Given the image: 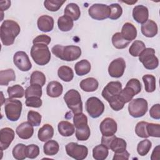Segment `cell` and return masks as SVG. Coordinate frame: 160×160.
<instances>
[{
  "label": "cell",
  "instance_id": "obj_3",
  "mask_svg": "<svg viewBox=\"0 0 160 160\" xmlns=\"http://www.w3.org/2000/svg\"><path fill=\"white\" fill-rule=\"evenodd\" d=\"M31 56L36 64L39 66L47 64L51 59V52L48 45L34 44L31 49Z\"/></svg>",
  "mask_w": 160,
  "mask_h": 160
},
{
  "label": "cell",
  "instance_id": "obj_12",
  "mask_svg": "<svg viewBox=\"0 0 160 160\" xmlns=\"http://www.w3.org/2000/svg\"><path fill=\"white\" fill-rule=\"evenodd\" d=\"M121 90L122 84L119 81H111L104 88L101 94L108 102L111 98L119 95Z\"/></svg>",
  "mask_w": 160,
  "mask_h": 160
},
{
  "label": "cell",
  "instance_id": "obj_47",
  "mask_svg": "<svg viewBox=\"0 0 160 160\" xmlns=\"http://www.w3.org/2000/svg\"><path fill=\"white\" fill-rule=\"evenodd\" d=\"M146 129L149 136L154 138L160 137V125L156 123H148L146 126Z\"/></svg>",
  "mask_w": 160,
  "mask_h": 160
},
{
  "label": "cell",
  "instance_id": "obj_55",
  "mask_svg": "<svg viewBox=\"0 0 160 160\" xmlns=\"http://www.w3.org/2000/svg\"><path fill=\"white\" fill-rule=\"evenodd\" d=\"M115 135L113 136H102L101 138V144H103L104 146H105L106 147H107L108 148V149H109V146H110V144L112 141V140L113 139V138L115 137Z\"/></svg>",
  "mask_w": 160,
  "mask_h": 160
},
{
  "label": "cell",
  "instance_id": "obj_33",
  "mask_svg": "<svg viewBox=\"0 0 160 160\" xmlns=\"http://www.w3.org/2000/svg\"><path fill=\"white\" fill-rule=\"evenodd\" d=\"M109 154L108 148L101 144L95 146L92 149V156L96 160H104Z\"/></svg>",
  "mask_w": 160,
  "mask_h": 160
},
{
  "label": "cell",
  "instance_id": "obj_39",
  "mask_svg": "<svg viewBox=\"0 0 160 160\" xmlns=\"http://www.w3.org/2000/svg\"><path fill=\"white\" fill-rule=\"evenodd\" d=\"M135 95H136L135 91L130 86L126 85V87L121 90L119 97L122 101L126 104L130 102Z\"/></svg>",
  "mask_w": 160,
  "mask_h": 160
},
{
  "label": "cell",
  "instance_id": "obj_4",
  "mask_svg": "<svg viewBox=\"0 0 160 160\" xmlns=\"http://www.w3.org/2000/svg\"><path fill=\"white\" fill-rule=\"evenodd\" d=\"M64 100L67 106L72 112L78 114L82 112V102L80 93L76 89H70L64 96Z\"/></svg>",
  "mask_w": 160,
  "mask_h": 160
},
{
  "label": "cell",
  "instance_id": "obj_1",
  "mask_svg": "<svg viewBox=\"0 0 160 160\" xmlns=\"http://www.w3.org/2000/svg\"><path fill=\"white\" fill-rule=\"evenodd\" d=\"M20 31L21 28L18 22L11 19L5 20L0 28V37L2 44L6 46L12 45Z\"/></svg>",
  "mask_w": 160,
  "mask_h": 160
},
{
  "label": "cell",
  "instance_id": "obj_9",
  "mask_svg": "<svg viewBox=\"0 0 160 160\" xmlns=\"http://www.w3.org/2000/svg\"><path fill=\"white\" fill-rule=\"evenodd\" d=\"M86 109L92 118H99L104 111V103L96 97H90L86 102Z\"/></svg>",
  "mask_w": 160,
  "mask_h": 160
},
{
  "label": "cell",
  "instance_id": "obj_46",
  "mask_svg": "<svg viewBox=\"0 0 160 160\" xmlns=\"http://www.w3.org/2000/svg\"><path fill=\"white\" fill-rule=\"evenodd\" d=\"M42 116L37 111H29L28 113V121H29L33 126H38L41 122Z\"/></svg>",
  "mask_w": 160,
  "mask_h": 160
},
{
  "label": "cell",
  "instance_id": "obj_24",
  "mask_svg": "<svg viewBox=\"0 0 160 160\" xmlns=\"http://www.w3.org/2000/svg\"><path fill=\"white\" fill-rule=\"evenodd\" d=\"M58 129L59 134L64 137L72 136L75 131L74 126L67 121H62L58 123Z\"/></svg>",
  "mask_w": 160,
  "mask_h": 160
},
{
  "label": "cell",
  "instance_id": "obj_10",
  "mask_svg": "<svg viewBox=\"0 0 160 160\" xmlns=\"http://www.w3.org/2000/svg\"><path fill=\"white\" fill-rule=\"evenodd\" d=\"M90 17L95 20H104L109 16V6L104 4H94L88 10Z\"/></svg>",
  "mask_w": 160,
  "mask_h": 160
},
{
  "label": "cell",
  "instance_id": "obj_43",
  "mask_svg": "<svg viewBox=\"0 0 160 160\" xmlns=\"http://www.w3.org/2000/svg\"><path fill=\"white\" fill-rule=\"evenodd\" d=\"M109 18L112 20H116L119 18L122 14V7L118 3H113L109 6Z\"/></svg>",
  "mask_w": 160,
  "mask_h": 160
},
{
  "label": "cell",
  "instance_id": "obj_44",
  "mask_svg": "<svg viewBox=\"0 0 160 160\" xmlns=\"http://www.w3.org/2000/svg\"><path fill=\"white\" fill-rule=\"evenodd\" d=\"M65 2L66 1L61 0H46L44 2V6L47 10L55 12L59 10Z\"/></svg>",
  "mask_w": 160,
  "mask_h": 160
},
{
  "label": "cell",
  "instance_id": "obj_2",
  "mask_svg": "<svg viewBox=\"0 0 160 160\" xmlns=\"http://www.w3.org/2000/svg\"><path fill=\"white\" fill-rule=\"evenodd\" d=\"M51 51L57 58L66 61H75L81 55V48L74 45L62 46L57 44L52 48Z\"/></svg>",
  "mask_w": 160,
  "mask_h": 160
},
{
  "label": "cell",
  "instance_id": "obj_17",
  "mask_svg": "<svg viewBox=\"0 0 160 160\" xmlns=\"http://www.w3.org/2000/svg\"><path fill=\"white\" fill-rule=\"evenodd\" d=\"M132 17L138 23L143 24L148 20V9L143 5H137L132 10Z\"/></svg>",
  "mask_w": 160,
  "mask_h": 160
},
{
  "label": "cell",
  "instance_id": "obj_48",
  "mask_svg": "<svg viewBox=\"0 0 160 160\" xmlns=\"http://www.w3.org/2000/svg\"><path fill=\"white\" fill-rule=\"evenodd\" d=\"M108 102L110 107L115 111H120L124 108V103L121 99L119 95L111 98L108 101Z\"/></svg>",
  "mask_w": 160,
  "mask_h": 160
},
{
  "label": "cell",
  "instance_id": "obj_34",
  "mask_svg": "<svg viewBox=\"0 0 160 160\" xmlns=\"http://www.w3.org/2000/svg\"><path fill=\"white\" fill-rule=\"evenodd\" d=\"M7 92L9 98H21L25 96V91L24 88L19 84H16L12 86L8 87Z\"/></svg>",
  "mask_w": 160,
  "mask_h": 160
},
{
  "label": "cell",
  "instance_id": "obj_32",
  "mask_svg": "<svg viewBox=\"0 0 160 160\" xmlns=\"http://www.w3.org/2000/svg\"><path fill=\"white\" fill-rule=\"evenodd\" d=\"M59 150V145L55 140L48 141L43 146L44 153L47 156H54L56 154Z\"/></svg>",
  "mask_w": 160,
  "mask_h": 160
},
{
  "label": "cell",
  "instance_id": "obj_51",
  "mask_svg": "<svg viewBox=\"0 0 160 160\" xmlns=\"http://www.w3.org/2000/svg\"><path fill=\"white\" fill-rule=\"evenodd\" d=\"M126 85L132 88L136 92V94H139L141 91V84L140 81L136 78H132L128 81L126 83Z\"/></svg>",
  "mask_w": 160,
  "mask_h": 160
},
{
  "label": "cell",
  "instance_id": "obj_27",
  "mask_svg": "<svg viewBox=\"0 0 160 160\" xmlns=\"http://www.w3.org/2000/svg\"><path fill=\"white\" fill-rule=\"evenodd\" d=\"M91 69V63L86 59H82L77 62L74 66L76 74L79 76L88 74L90 72Z\"/></svg>",
  "mask_w": 160,
  "mask_h": 160
},
{
  "label": "cell",
  "instance_id": "obj_22",
  "mask_svg": "<svg viewBox=\"0 0 160 160\" xmlns=\"http://www.w3.org/2000/svg\"><path fill=\"white\" fill-rule=\"evenodd\" d=\"M54 135V128L49 124H44L38 131V139L42 142H46L50 140Z\"/></svg>",
  "mask_w": 160,
  "mask_h": 160
},
{
  "label": "cell",
  "instance_id": "obj_31",
  "mask_svg": "<svg viewBox=\"0 0 160 160\" xmlns=\"http://www.w3.org/2000/svg\"><path fill=\"white\" fill-rule=\"evenodd\" d=\"M58 77L64 82H69L74 78L72 69L67 66H62L58 70Z\"/></svg>",
  "mask_w": 160,
  "mask_h": 160
},
{
  "label": "cell",
  "instance_id": "obj_11",
  "mask_svg": "<svg viewBox=\"0 0 160 160\" xmlns=\"http://www.w3.org/2000/svg\"><path fill=\"white\" fill-rule=\"evenodd\" d=\"M13 62L22 71H28L32 68L31 62L28 54L24 51H18L13 56Z\"/></svg>",
  "mask_w": 160,
  "mask_h": 160
},
{
  "label": "cell",
  "instance_id": "obj_58",
  "mask_svg": "<svg viewBox=\"0 0 160 160\" xmlns=\"http://www.w3.org/2000/svg\"><path fill=\"white\" fill-rule=\"evenodd\" d=\"M122 2H124V3H126V4H133L136 2H137V1H122Z\"/></svg>",
  "mask_w": 160,
  "mask_h": 160
},
{
  "label": "cell",
  "instance_id": "obj_49",
  "mask_svg": "<svg viewBox=\"0 0 160 160\" xmlns=\"http://www.w3.org/2000/svg\"><path fill=\"white\" fill-rule=\"evenodd\" d=\"M39 154V148L36 144H29L26 146V157L34 159Z\"/></svg>",
  "mask_w": 160,
  "mask_h": 160
},
{
  "label": "cell",
  "instance_id": "obj_23",
  "mask_svg": "<svg viewBox=\"0 0 160 160\" xmlns=\"http://www.w3.org/2000/svg\"><path fill=\"white\" fill-rule=\"evenodd\" d=\"M79 86L84 91L94 92L98 88L99 82L94 78H88L80 82Z\"/></svg>",
  "mask_w": 160,
  "mask_h": 160
},
{
  "label": "cell",
  "instance_id": "obj_18",
  "mask_svg": "<svg viewBox=\"0 0 160 160\" xmlns=\"http://www.w3.org/2000/svg\"><path fill=\"white\" fill-rule=\"evenodd\" d=\"M54 23L53 18L48 15L41 16L37 21L38 29L44 32L51 31L54 28Z\"/></svg>",
  "mask_w": 160,
  "mask_h": 160
},
{
  "label": "cell",
  "instance_id": "obj_28",
  "mask_svg": "<svg viewBox=\"0 0 160 160\" xmlns=\"http://www.w3.org/2000/svg\"><path fill=\"white\" fill-rule=\"evenodd\" d=\"M15 80L16 74L12 69H8L0 71L1 86H8L10 81H14Z\"/></svg>",
  "mask_w": 160,
  "mask_h": 160
},
{
  "label": "cell",
  "instance_id": "obj_21",
  "mask_svg": "<svg viewBox=\"0 0 160 160\" xmlns=\"http://www.w3.org/2000/svg\"><path fill=\"white\" fill-rule=\"evenodd\" d=\"M63 91L62 85L58 81H52L48 83L46 88V93L51 98L59 97Z\"/></svg>",
  "mask_w": 160,
  "mask_h": 160
},
{
  "label": "cell",
  "instance_id": "obj_19",
  "mask_svg": "<svg viewBox=\"0 0 160 160\" xmlns=\"http://www.w3.org/2000/svg\"><path fill=\"white\" fill-rule=\"evenodd\" d=\"M141 29L142 34L148 38L154 37L158 31L157 24L151 19H148L146 22L142 24Z\"/></svg>",
  "mask_w": 160,
  "mask_h": 160
},
{
  "label": "cell",
  "instance_id": "obj_56",
  "mask_svg": "<svg viewBox=\"0 0 160 160\" xmlns=\"http://www.w3.org/2000/svg\"><path fill=\"white\" fill-rule=\"evenodd\" d=\"M159 148H160V146H159V145H158L153 149V151H152L151 156V160H156V159H159V154H160Z\"/></svg>",
  "mask_w": 160,
  "mask_h": 160
},
{
  "label": "cell",
  "instance_id": "obj_50",
  "mask_svg": "<svg viewBox=\"0 0 160 160\" xmlns=\"http://www.w3.org/2000/svg\"><path fill=\"white\" fill-rule=\"evenodd\" d=\"M26 105L28 107H32L38 108L42 106V102L41 98L32 96L26 98Z\"/></svg>",
  "mask_w": 160,
  "mask_h": 160
},
{
  "label": "cell",
  "instance_id": "obj_26",
  "mask_svg": "<svg viewBox=\"0 0 160 160\" xmlns=\"http://www.w3.org/2000/svg\"><path fill=\"white\" fill-rule=\"evenodd\" d=\"M76 128V137L79 141H86L89 139L91 131L88 123L78 125Z\"/></svg>",
  "mask_w": 160,
  "mask_h": 160
},
{
  "label": "cell",
  "instance_id": "obj_20",
  "mask_svg": "<svg viewBox=\"0 0 160 160\" xmlns=\"http://www.w3.org/2000/svg\"><path fill=\"white\" fill-rule=\"evenodd\" d=\"M121 34L124 39L131 42L136 39L137 29L132 23L126 22L122 27Z\"/></svg>",
  "mask_w": 160,
  "mask_h": 160
},
{
  "label": "cell",
  "instance_id": "obj_57",
  "mask_svg": "<svg viewBox=\"0 0 160 160\" xmlns=\"http://www.w3.org/2000/svg\"><path fill=\"white\" fill-rule=\"evenodd\" d=\"M0 6H1V12H2L3 11H6L11 6V1H8V0L1 1H0Z\"/></svg>",
  "mask_w": 160,
  "mask_h": 160
},
{
  "label": "cell",
  "instance_id": "obj_35",
  "mask_svg": "<svg viewBox=\"0 0 160 160\" xmlns=\"http://www.w3.org/2000/svg\"><path fill=\"white\" fill-rule=\"evenodd\" d=\"M112 43L114 48L116 49H121L126 48L130 43V41H128L124 39L121 32H116L113 34L112 37Z\"/></svg>",
  "mask_w": 160,
  "mask_h": 160
},
{
  "label": "cell",
  "instance_id": "obj_25",
  "mask_svg": "<svg viewBox=\"0 0 160 160\" xmlns=\"http://www.w3.org/2000/svg\"><path fill=\"white\" fill-rule=\"evenodd\" d=\"M64 15L69 16L73 21H77L81 16V11L78 5L76 3H69L64 10Z\"/></svg>",
  "mask_w": 160,
  "mask_h": 160
},
{
  "label": "cell",
  "instance_id": "obj_6",
  "mask_svg": "<svg viewBox=\"0 0 160 160\" xmlns=\"http://www.w3.org/2000/svg\"><path fill=\"white\" fill-rule=\"evenodd\" d=\"M148 109V102L144 98L132 99L128 105V111L129 114L135 118H141L145 115Z\"/></svg>",
  "mask_w": 160,
  "mask_h": 160
},
{
  "label": "cell",
  "instance_id": "obj_8",
  "mask_svg": "<svg viewBox=\"0 0 160 160\" xmlns=\"http://www.w3.org/2000/svg\"><path fill=\"white\" fill-rule=\"evenodd\" d=\"M66 151L69 156L76 160L84 159L88 154V149L86 146L74 142L66 145Z\"/></svg>",
  "mask_w": 160,
  "mask_h": 160
},
{
  "label": "cell",
  "instance_id": "obj_42",
  "mask_svg": "<svg viewBox=\"0 0 160 160\" xmlns=\"http://www.w3.org/2000/svg\"><path fill=\"white\" fill-rule=\"evenodd\" d=\"M152 147V142L149 139H144L140 141L137 146V152L141 156H146L150 151Z\"/></svg>",
  "mask_w": 160,
  "mask_h": 160
},
{
  "label": "cell",
  "instance_id": "obj_15",
  "mask_svg": "<svg viewBox=\"0 0 160 160\" xmlns=\"http://www.w3.org/2000/svg\"><path fill=\"white\" fill-rule=\"evenodd\" d=\"M14 131L12 129L6 127L0 131V149L1 151L8 149L14 139Z\"/></svg>",
  "mask_w": 160,
  "mask_h": 160
},
{
  "label": "cell",
  "instance_id": "obj_7",
  "mask_svg": "<svg viewBox=\"0 0 160 160\" xmlns=\"http://www.w3.org/2000/svg\"><path fill=\"white\" fill-rule=\"evenodd\" d=\"M139 60L144 67L149 70L154 69L159 65V60L155 55V50L151 48L144 49L139 56Z\"/></svg>",
  "mask_w": 160,
  "mask_h": 160
},
{
  "label": "cell",
  "instance_id": "obj_14",
  "mask_svg": "<svg viewBox=\"0 0 160 160\" xmlns=\"http://www.w3.org/2000/svg\"><path fill=\"white\" fill-rule=\"evenodd\" d=\"M99 129L102 136H113L117 131V122L114 119L111 118H106L104 119L101 122Z\"/></svg>",
  "mask_w": 160,
  "mask_h": 160
},
{
  "label": "cell",
  "instance_id": "obj_16",
  "mask_svg": "<svg viewBox=\"0 0 160 160\" xmlns=\"http://www.w3.org/2000/svg\"><path fill=\"white\" fill-rule=\"evenodd\" d=\"M16 132L21 139H28L33 135V126L29 121L23 122L16 128Z\"/></svg>",
  "mask_w": 160,
  "mask_h": 160
},
{
  "label": "cell",
  "instance_id": "obj_45",
  "mask_svg": "<svg viewBox=\"0 0 160 160\" xmlns=\"http://www.w3.org/2000/svg\"><path fill=\"white\" fill-rule=\"evenodd\" d=\"M147 124L148 122L145 121H140L137 123L135 127V132L138 136L145 139L149 137L146 129Z\"/></svg>",
  "mask_w": 160,
  "mask_h": 160
},
{
  "label": "cell",
  "instance_id": "obj_5",
  "mask_svg": "<svg viewBox=\"0 0 160 160\" xmlns=\"http://www.w3.org/2000/svg\"><path fill=\"white\" fill-rule=\"evenodd\" d=\"M22 104L21 101L11 98L6 99L4 104V111L6 118L11 121H18L21 114Z\"/></svg>",
  "mask_w": 160,
  "mask_h": 160
},
{
  "label": "cell",
  "instance_id": "obj_37",
  "mask_svg": "<svg viewBox=\"0 0 160 160\" xmlns=\"http://www.w3.org/2000/svg\"><path fill=\"white\" fill-rule=\"evenodd\" d=\"M146 49L145 44L139 40H136L132 42L129 49V54L133 57L139 56V54Z\"/></svg>",
  "mask_w": 160,
  "mask_h": 160
},
{
  "label": "cell",
  "instance_id": "obj_52",
  "mask_svg": "<svg viewBox=\"0 0 160 160\" xmlns=\"http://www.w3.org/2000/svg\"><path fill=\"white\" fill-rule=\"evenodd\" d=\"M51 40V38L49 36L46 34H41L36 37L33 39L32 42H33V44H38V43H42L46 45H48L50 43Z\"/></svg>",
  "mask_w": 160,
  "mask_h": 160
},
{
  "label": "cell",
  "instance_id": "obj_13",
  "mask_svg": "<svg viewBox=\"0 0 160 160\" xmlns=\"http://www.w3.org/2000/svg\"><path fill=\"white\" fill-rule=\"evenodd\" d=\"M125 68L126 62L124 59L122 58H118L109 64L108 73L112 78H119L123 75Z\"/></svg>",
  "mask_w": 160,
  "mask_h": 160
},
{
  "label": "cell",
  "instance_id": "obj_38",
  "mask_svg": "<svg viewBox=\"0 0 160 160\" xmlns=\"http://www.w3.org/2000/svg\"><path fill=\"white\" fill-rule=\"evenodd\" d=\"M12 156L14 158L17 160H23L26 159V146L24 144L19 143L16 144L12 149Z\"/></svg>",
  "mask_w": 160,
  "mask_h": 160
},
{
  "label": "cell",
  "instance_id": "obj_36",
  "mask_svg": "<svg viewBox=\"0 0 160 160\" xmlns=\"http://www.w3.org/2000/svg\"><path fill=\"white\" fill-rule=\"evenodd\" d=\"M145 90L148 92H152L156 90V78L152 74H145L142 78Z\"/></svg>",
  "mask_w": 160,
  "mask_h": 160
},
{
  "label": "cell",
  "instance_id": "obj_41",
  "mask_svg": "<svg viewBox=\"0 0 160 160\" xmlns=\"http://www.w3.org/2000/svg\"><path fill=\"white\" fill-rule=\"evenodd\" d=\"M46 83V76L44 74L39 71L32 72L30 78V84H39L42 87Z\"/></svg>",
  "mask_w": 160,
  "mask_h": 160
},
{
  "label": "cell",
  "instance_id": "obj_29",
  "mask_svg": "<svg viewBox=\"0 0 160 160\" xmlns=\"http://www.w3.org/2000/svg\"><path fill=\"white\" fill-rule=\"evenodd\" d=\"M127 143L122 138L115 136L112 140L109 149L114 152H122L126 150Z\"/></svg>",
  "mask_w": 160,
  "mask_h": 160
},
{
  "label": "cell",
  "instance_id": "obj_40",
  "mask_svg": "<svg viewBox=\"0 0 160 160\" xmlns=\"http://www.w3.org/2000/svg\"><path fill=\"white\" fill-rule=\"evenodd\" d=\"M42 86L39 84H31L28 87L25 91V98H28L29 97L36 96L41 98L42 96Z\"/></svg>",
  "mask_w": 160,
  "mask_h": 160
},
{
  "label": "cell",
  "instance_id": "obj_53",
  "mask_svg": "<svg viewBox=\"0 0 160 160\" xmlns=\"http://www.w3.org/2000/svg\"><path fill=\"white\" fill-rule=\"evenodd\" d=\"M149 115L150 116L155 119H160V104H154L149 110Z\"/></svg>",
  "mask_w": 160,
  "mask_h": 160
},
{
  "label": "cell",
  "instance_id": "obj_54",
  "mask_svg": "<svg viewBox=\"0 0 160 160\" xmlns=\"http://www.w3.org/2000/svg\"><path fill=\"white\" fill-rule=\"evenodd\" d=\"M129 153L125 150L122 152H114L113 160H128L129 158Z\"/></svg>",
  "mask_w": 160,
  "mask_h": 160
},
{
  "label": "cell",
  "instance_id": "obj_30",
  "mask_svg": "<svg viewBox=\"0 0 160 160\" xmlns=\"http://www.w3.org/2000/svg\"><path fill=\"white\" fill-rule=\"evenodd\" d=\"M74 25L73 20L66 15L60 16L58 19V28L63 32H67L70 31Z\"/></svg>",
  "mask_w": 160,
  "mask_h": 160
}]
</instances>
